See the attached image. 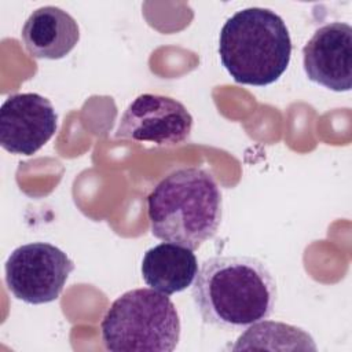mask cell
<instances>
[{
  "label": "cell",
  "mask_w": 352,
  "mask_h": 352,
  "mask_svg": "<svg viewBox=\"0 0 352 352\" xmlns=\"http://www.w3.org/2000/svg\"><path fill=\"white\" fill-rule=\"evenodd\" d=\"M100 330L106 349L113 352H172L180 338V319L166 294L142 287L111 304Z\"/></svg>",
  "instance_id": "obj_4"
},
{
  "label": "cell",
  "mask_w": 352,
  "mask_h": 352,
  "mask_svg": "<svg viewBox=\"0 0 352 352\" xmlns=\"http://www.w3.org/2000/svg\"><path fill=\"white\" fill-rule=\"evenodd\" d=\"M191 296L205 323L242 330L272 314L276 282L254 257L213 256L201 264Z\"/></svg>",
  "instance_id": "obj_1"
},
{
  "label": "cell",
  "mask_w": 352,
  "mask_h": 352,
  "mask_svg": "<svg viewBox=\"0 0 352 352\" xmlns=\"http://www.w3.org/2000/svg\"><path fill=\"white\" fill-rule=\"evenodd\" d=\"M140 270L147 286L170 296L192 283L198 272V261L191 249L165 242L144 253Z\"/></svg>",
  "instance_id": "obj_10"
},
{
  "label": "cell",
  "mask_w": 352,
  "mask_h": 352,
  "mask_svg": "<svg viewBox=\"0 0 352 352\" xmlns=\"http://www.w3.org/2000/svg\"><path fill=\"white\" fill-rule=\"evenodd\" d=\"M308 78L336 92L352 88V28L330 22L315 30L302 48Z\"/></svg>",
  "instance_id": "obj_8"
},
{
  "label": "cell",
  "mask_w": 352,
  "mask_h": 352,
  "mask_svg": "<svg viewBox=\"0 0 352 352\" xmlns=\"http://www.w3.org/2000/svg\"><path fill=\"white\" fill-rule=\"evenodd\" d=\"M147 214L155 238L195 250L219 230L223 214L220 187L205 169H177L151 190Z\"/></svg>",
  "instance_id": "obj_2"
},
{
  "label": "cell",
  "mask_w": 352,
  "mask_h": 352,
  "mask_svg": "<svg viewBox=\"0 0 352 352\" xmlns=\"http://www.w3.org/2000/svg\"><path fill=\"white\" fill-rule=\"evenodd\" d=\"M74 270V263L59 248L48 242L21 245L8 256L6 285L14 297L28 304L55 301Z\"/></svg>",
  "instance_id": "obj_5"
},
{
  "label": "cell",
  "mask_w": 352,
  "mask_h": 352,
  "mask_svg": "<svg viewBox=\"0 0 352 352\" xmlns=\"http://www.w3.org/2000/svg\"><path fill=\"white\" fill-rule=\"evenodd\" d=\"M52 103L34 92L10 95L0 109V144L11 154L32 155L56 132Z\"/></svg>",
  "instance_id": "obj_7"
},
{
  "label": "cell",
  "mask_w": 352,
  "mask_h": 352,
  "mask_svg": "<svg viewBox=\"0 0 352 352\" xmlns=\"http://www.w3.org/2000/svg\"><path fill=\"white\" fill-rule=\"evenodd\" d=\"M21 37L30 56L60 59L78 43L80 29L76 19L65 10L44 6L29 15Z\"/></svg>",
  "instance_id": "obj_9"
},
{
  "label": "cell",
  "mask_w": 352,
  "mask_h": 352,
  "mask_svg": "<svg viewBox=\"0 0 352 352\" xmlns=\"http://www.w3.org/2000/svg\"><path fill=\"white\" fill-rule=\"evenodd\" d=\"M219 55L239 84L264 87L287 69L292 38L285 21L272 10L249 7L236 11L223 25Z\"/></svg>",
  "instance_id": "obj_3"
},
{
  "label": "cell",
  "mask_w": 352,
  "mask_h": 352,
  "mask_svg": "<svg viewBox=\"0 0 352 352\" xmlns=\"http://www.w3.org/2000/svg\"><path fill=\"white\" fill-rule=\"evenodd\" d=\"M191 129L192 116L182 102L165 95L143 94L125 109L116 138L175 147L190 139Z\"/></svg>",
  "instance_id": "obj_6"
}]
</instances>
